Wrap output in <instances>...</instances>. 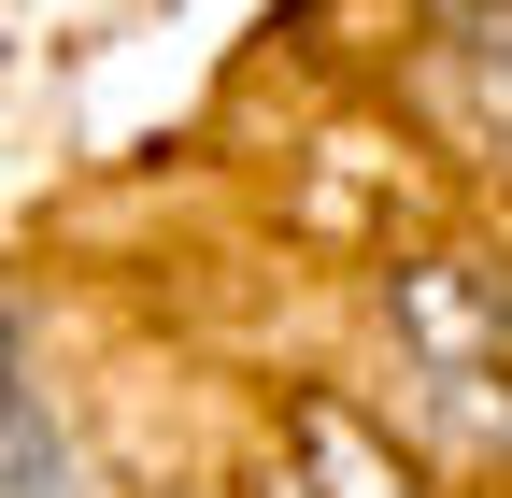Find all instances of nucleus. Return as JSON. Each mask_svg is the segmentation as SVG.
I'll return each instance as SVG.
<instances>
[{
	"mask_svg": "<svg viewBox=\"0 0 512 498\" xmlns=\"http://www.w3.org/2000/svg\"><path fill=\"white\" fill-rule=\"evenodd\" d=\"M384 342H399V385L427 427H470L512 442V271L484 257H427L384 285Z\"/></svg>",
	"mask_w": 512,
	"mask_h": 498,
	"instance_id": "f257e3e1",
	"label": "nucleus"
},
{
	"mask_svg": "<svg viewBox=\"0 0 512 498\" xmlns=\"http://www.w3.org/2000/svg\"><path fill=\"white\" fill-rule=\"evenodd\" d=\"M0 498H100L86 442H72V413H57V385H43L15 314H0Z\"/></svg>",
	"mask_w": 512,
	"mask_h": 498,
	"instance_id": "f03ea898",
	"label": "nucleus"
},
{
	"mask_svg": "<svg viewBox=\"0 0 512 498\" xmlns=\"http://www.w3.org/2000/svg\"><path fill=\"white\" fill-rule=\"evenodd\" d=\"M427 43H441V86L484 129H512V0H427Z\"/></svg>",
	"mask_w": 512,
	"mask_h": 498,
	"instance_id": "7ed1b4c3",
	"label": "nucleus"
},
{
	"mask_svg": "<svg viewBox=\"0 0 512 498\" xmlns=\"http://www.w3.org/2000/svg\"><path fill=\"white\" fill-rule=\"evenodd\" d=\"M285 498H384V484H370V456H356V427H342V413H313V427H299V470H285Z\"/></svg>",
	"mask_w": 512,
	"mask_h": 498,
	"instance_id": "20e7f679",
	"label": "nucleus"
}]
</instances>
